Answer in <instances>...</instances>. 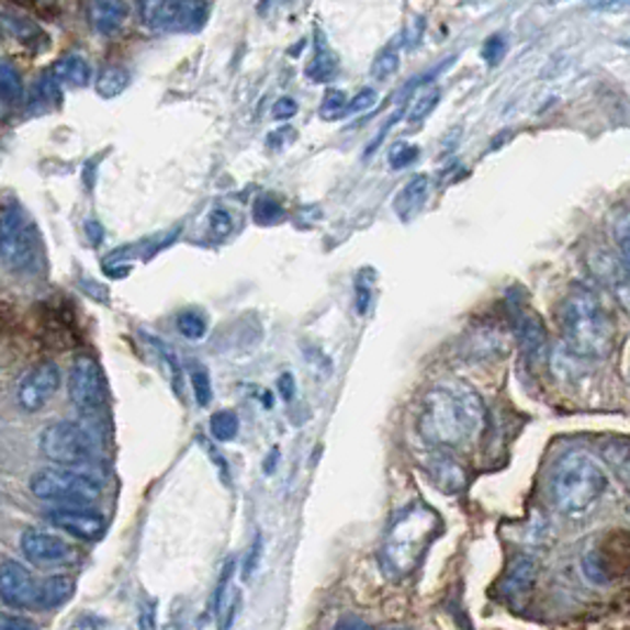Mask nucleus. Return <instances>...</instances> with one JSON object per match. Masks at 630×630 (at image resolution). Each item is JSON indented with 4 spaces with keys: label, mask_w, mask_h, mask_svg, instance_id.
<instances>
[{
    "label": "nucleus",
    "mask_w": 630,
    "mask_h": 630,
    "mask_svg": "<svg viewBox=\"0 0 630 630\" xmlns=\"http://www.w3.org/2000/svg\"><path fill=\"white\" fill-rule=\"evenodd\" d=\"M486 420L482 397L465 383H439L425 392L418 435L439 451L463 449L480 437Z\"/></svg>",
    "instance_id": "1"
},
{
    "label": "nucleus",
    "mask_w": 630,
    "mask_h": 630,
    "mask_svg": "<svg viewBox=\"0 0 630 630\" xmlns=\"http://www.w3.org/2000/svg\"><path fill=\"white\" fill-rule=\"evenodd\" d=\"M560 334L576 357H607L614 345V322L603 297L588 286H576L560 305Z\"/></svg>",
    "instance_id": "2"
},
{
    "label": "nucleus",
    "mask_w": 630,
    "mask_h": 630,
    "mask_svg": "<svg viewBox=\"0 0 630 630\" xmlns=\"http://www.w3.org/2000/svg\"><path fill=\"white\" fill-rule=\"evenodd\" d=\"M609 477L605 468L586 451L560 455L548 480V496L555 510L574 517L590 510L607 492Z\"/></svg>",
    "instance_id": "3"
},
{
    "label": "nucleus",
    "mask_w": 630,
    "mask_h": 630,
    "mask_svg": "<svg viewBox=\"0 0 630 630\" xmlns=\"http://www.w3.org/2000/svg\"><path fill=\"white\" fill-rule=\"evenodd\" d=\"M439 529V517L432 508L414 503L395 515L387 527L381 560L387 574L404 578L412 576L425 555V550L435 541Z\"/></svg>",
    "instance_id": "4"
},
{
    "label": "nucleus",
    "mask_w": 630,
    "mask_h": 630,
    "mask_svg": "<svg viewBox=\"0 0 630 630\" xmlns=\"http://www.w3.org/2000/svg\"><path fill=\"white\" fill-rule=\"evenodd\" d=\"M31 494L57 506H90L100 498V482L67 465L43 468L31 477Z\"/></svg>",
    "instance_id": "5"
},
{
    "label": "nucleus",
    "mask_w": 630,
    "mask_h": 630,
    "mask_svg": "<svg viewBox=\"0 0 630 630\" xmlns=\"http://www.w3.org/2000/svg\"><path fill=\"white\" fill-rule=\"evenodd\" d=\"M0 256L10 272H29L38 260V232L29 223L18 203H8L3 211V236H0Z\"/></svg>",
    "instance_id": "6"
},
{
    "label": "nucleus",
    "mask_w": 630,
    "mask_h": 630,
    "mask_svg": "<svg viewBox=\"0 0 630 630\" xmlns=\"http://www.w3.org/2000/svg\"><path fill=\"white\" fill-rule=\"evenodd\" d=\"M41 451L47 461L67 468H81L92 461L94 439L83 425L71 420H59L47 425L41 432Z\"/></svg>",
    "instance_id": "7"
},
{
    "label": "nucleus",
    "mask_w": 630,
    "mask_h": 630,
    "mask_svg": "<svg viewBox=\"0 0 630 630\" xmlns=\"http://www.w3.org/2000/svg\"><path fill=\"white\" fill-rule=\"evenodd\" d=\"M139 18L149 29L194 31L206 20L203 0H139Z\"/></svg>",
    "instance_id": "8"
},
{
    "label": "nucleus",
    "mask_w": 630,
    "mask_h": 630,
    "mask_svg": "<svg viewBox=\"0 0 630 630\" xmlns=\"http://www.w3.org/2000/svg\"><path fill=\"white\" fill-rule=\"evenodd\" d=\"M69 400L83 414L98 412L104 400V385L100 364L90 355L74 359L69 371Z\"/></svg>",
    "instance_id": "9"
},
{
    "label": "nucleus",
    "mask_w": 630,
    "mask_h": 630,
    "mask_svg": "<svg viewBox=\"0 0 630 630\" xmlns=\"http://www.w3.org/2000/svg\"><path fill=\"white\" fill-rule=\"evenodd\" d=\"M61 373L59 367L53 361H45L34 369H29L22 381L18 383V406L26 414L41 412V408L53 400L55 392L59 390Z\"/></svg>",
    "instance_id": "10"
},
{
    "label": "nucleus",
    "mask_w": 630,
    "mask_h": 630,
    "mask_svg": "<svg viewBox=\"0 0 630 630\" xmlns=\"http://www.w3.org/2000/svg\"><path fill=\"white\" fill-rule=\"evenodd\" d=\"M47 522L81 541L100 539L106 529L104 517L88 506H57L55 510H47Z\"/></svg>",
    "instance_id": "11"
},
{
    "label": "nucleus",
    "mask_w": 630,
    "mask_h": 630,
    "mask_svg": "<svg viewBox=\"0 0 630 630\" xmlns=\"http://www.w3.org/2000/svg\"><path fill=\"white\" fill-rule=\"evenodd\" d=\"M22 553L29 562L41 564V566H55V564H69L74 562L76 553L74 548L59 537H53L47 531L38 529H26L22 533Z\"/></svg>",
    "instance_id": "12"
},
{
    "label": "nucleus",
    "mask_w": 630,
    "mask_h": 630,
    "mask_svg": "<svg viewBox=\"0 0 630 630\" xmlns=\"http://www.w3.org/2000/svg\"><path fill=\"white\" fill-rule=\"evenodd\" d=\"M36 586L24 564L5 558L0 562V600L10 609H24L36 603Z\"/></svg>",
    "instance_id": "13"
},
{
    "label": "nucleus",
    "mask_w": 630,
    "mask_h": 630,
    "mask_svg": "<svg viewBox=\"0 0 630 630\" xmlns=\"http://www.w3.org/2000/svg\"><path fill=\"white\" fill-rule=\"evenodd\" d=\"M88 18L98 34L112 36L125 22V3L123 0H88Z\"/></svg>",
    "instance_id": "14"
},
{
    "label": "nucleus",
    "mask_w": 630,
    "mask_h": 630,
    "mask_svg": "<svg viewBox=\"0 0 630 630\" xmlns=\"http://www.w3.org/2000/svg\"><path fill=\"white\" fill-rule=\"evenodd\" d=\"M428 189H430L428 176H416L414 180H408L395 199L397 215L402 220H412L423 209L425 199H428Z\"/></svg>",
    "instance_id": "15"
},
{
    "label": "nucleus",
    "mask_w": 630,
    "mask_h": 630,
    "mask_svg": "<svg viewBox=\"0 0 630 630\" xmlns=\"http://www.w3.org/2000/svg\"><path fill=\"white\" fill-rule=\"evenodd\" d=\"M338 71V57L330 50V45L324 34L317 31V38H314V57L307 67V76L314 83H326Z\"/></svg>",
    "instance_id": "16"
},
{
    "label": "nucleus",
    "mask_w": 630,
    "mask_h": 630,
    "mask_svg": "<svg viewBox=\"0 0 630 630\" xmlns=\"http://www.w3.org/2000/svg\"><path fill=\"white\" fill-rule=\"evenodd\" d=\"M74 590H76V584L69 576H50L38 586L36 605L41 609H57L71 600Z\"/></svg>",
    "instance_id": "17"
},
{
    "label": "nucleus",
    "mask_w": 630,
    "mask_h": 630,
    "mask_svg": "<svg viewBox=\"0 0 630 630\" xmlns=\"http://www.w3.org/2000/svg\"><path fill=\"white\" fill-rule=\"evenodd\" d=\"M603 459L630 494V439H611V442H605Z\"/></svg>",
    "instance_id": "18"
},
{
    "label": "nucleus",
    "mask_w": 630,
    "mask_h": 630,
    "mask_svg": "<svg viewBox=\"0 0 630 630\" xmlns=\"http://www.w3.org/2000/svg\"><path fill=\"white\" fill-rule=\"evenodd\" d=\"M5 29L10 31V34L18 38L22 45H26L29 50H45L47 45H50V41H47V34L45 31L34 24L31 20H24V18H12V14H5V20H3Z\"/></svg>",
    "instance_id": "19"
},
{
    "label": "nucleus",
    "mask_w": 630,
    "mask_h": 630,
    "mask_svg": "<svg viewBox=\"0 0 630 630\" xmlns=\"http://www.w3.org/2000/svg\"><path fill=\"white\" fill-rule=\"evenodd\" d=\"M53 74L59 78L61 83L74 86V88H86L92 78V69L81 55H65L55 61Z\"/></svg>",
    "instance_id": "20"
},
{
    "label": "nucleus",
    "mask_w": 630,
    "mask_h": 630,
    "mask_svg": "<svg viewBox=\"0 0 630 630\" xmlns=\"http://www.w3.org/2000/svg\"><path fill=\"white\" fill-rule=\"evenodd\" d=\"M517 338H519V345L525 348V352H529V357L543 355L545 334L533 314H525V317L517 319Z\"/></svg>",
    "instance_id": "21"
},
{
    "label": "nucleus",
    "mask_w": 630,
    "mask_h": 630,
    "mask_svg": "<svg viewBox=\"0 0 630 630\" xmlns=\"http://www.w3.org/2000/svg\"><path fill=\"white\" fill-rule=\"evenodd\" d=\"M430 475H432V482H437L447 492H459L465 482L463 470L445 453H439L437 459L430 463Z\"/></svg>",
    "instance_id": "22"
},
{
    "label": "nucleus",
    "mask_w": 630,
    "mask_h": 630,
    "mask_svg": "<svg viewBox=\"0 0 630 630\" xmlns=\"http://www.w3.org/2000/svg\"><path fill=\"white\" fill-rule=\"evenodd\" d=\"M128 86H131V71L123 67H104L98 76V81H94V90H98V94L104 100L119 98L121 92L128 90Z\"/></svg>",
    "instance_id": "23"
},
{
    "label": "nucleus",
    "mask_w": 630,
    "mask_h": 630,
    "mask_svg": "<svg viewBox=\"0 0 630 630\" xmlns=\"http://www.w3.org/2000/svg\"><path fill=\"white\" fill-rule=\"evenodd\" d=\"M533 578H537V564H533L527 558L517 560L513 570L508 572L506 581H503V593H506V595H522V593H527L531 588Z\"/></svg>",
    "instance_id": "24"
},
{
    "label": "nucleus",
    "mask_w": 630,
    "mask_h": 630,
    "mask_svg": "<svg viewBox=\"0 0 630 630\" xmlns=\"http://www.w3.org/2000/svg\"><path fill=\"white\" fill-rule=\"evenodd\" d=\"M22 76L20 71L12 67L10 59L0 61V98H3V104H18L22 100Z\"/></svg>",
    "instance_id": "25"
},
{
    "label": "nucleus",
    "mask_w": 630,
    "mask_h": 630,
    "mask_svg": "<svg viewBox=\"0 0 630 630\" xmlns=\"http://www.w3.org/2000/svg\"><path fill=\"white\" fill-rule=\"evenodd\" d=\"M439 98H442V92H439V88H435V86L418 92L416 98H414V102H412V106H408V112H406L408 121L418 123L425 116H430L435 112V106L439 104Z\"/></svg>",
    "instance_id": "26"
},
{
    "label": "nucleus",
    "mask_w": 630,
    "mask_h": 630,
    "mask_svg": "<svg viewBox=\"0 0 630 630\" xmlns=\"http://www.w3.org/2000/svg\"><path fill=\"white\" fill-rule=\"evenodd\" d=\"M211 432L217 442H232L239 435V416L234 412H217L211 418Z\"/></svg>",
    "instance_id": "27"
},
{
    "label": "nucleus",
    "mask_w": 630,
    "mask_h": 630,
    "mask_svg": "<svg viewBox=\"0 0 630 630\" xmlns=\"http://www.w3.org/2000/svg\"><path fill=\"white\" fill-rule=\"evenodd\" d=\"M176 324L180 328V334L189 340H199V338L206 336V330H209V324H206V319H203V314H199L194 310L180 312Z\"/></svg>",
    "instance_id": "28"
},
{
    "label": "nucleus",
    "mask_w": 630,
    "mask_h": 630,
    "mask_svg": "<svg viewBox=\"0 0 630 630\" xmlns=\"http://www.w3.org/2000/svg\"><path fill=\"white\" fill-rule=\"evenodd\" d=\"M400 69V50L395 45H387L383 53H378L371 65V76L378 78V81H385L392 74Z\"/></svg>",
    "instance_id": "29"
},
{
    "label": "nucleus",
    "mask_w": 630,
    "mask_h": 630,
    "mask_svg": "<svg viewBox=\"0 0 630 630\" xmlns=\"http://www.w3.org/2000/svg\"><path fill=\"white\" fill-rule=\"evenodd\" d=\"M348 94H345L342 90H328L324 94V102H322V109H319V116L324 121H336L340 116H348Z\"/></svg>",
    "instance_id": "30"
},
{
    "label": "nucleus",
    "mask_w": 630,
    "mask_h": 630,
    "mask_svg": "<svg viewBox=\"0 0 630 630\" xmlns=\"http://www.w3.org/2000/svg\"><path fill=\"white\" fill-rule=\"evenodd\" d=\"M192 390H194V397H196L199 406H209L211 404L213 387H211L209 371H203V369H194L192 371Z\"/></svg>",
    "instance_id": "31"
},
{
    "label": "nucleus",
    "mask_w": 630,
    "mask_h": 630,
    "mask_svg": "<svg viewBox=\"0 0 630 630\" xmlns=\"http://www.w3.org/2000/svg\"><path fill=\"white\" fill-rule=\"evenodd\" d=\"M418 154H420L418 147L406 145V142H400V145H395V147H392V151H390V166H392V168H406V166H412V164L418 159Z\"/></svg>",
    "instance_id": "32"
},
{
    "label": "nucleus",
    "mask_w": 630,
    "mask_h": 630,
    "mask_svg": "<svg viewBox=\"0 0 630 630\" xmlns=\"http://www.w3.org/2000/svg\"><path fill=\"white\" fill-rule=\"evenodd\" d=\"M209 227H211V234L217 236V239H225V236H229L232 229H234L232 215H229L225 209L211 211V215H209Z\"/></svg>",
    "instance_id": "33"
},
{
    "label": "nucleus",
    "mask_w": 630,
    "mask_h": 630,
    "mask_svg": "<svg viewBox=\"0 0 630 630\" xmlns=\"http://www.w3.org/2000/svg\"><path fill=\"white\" fill-rule=\"evenodd\" d=\"M614 239H617L626 262L630 265V211L623 213L617 220V225H614Z\"/></svg>",
    "instance_id": "34"
},
{
    "label": "nucleus",
    "mask_w": 630,
    "mask_h": 630,
    "mask_svg": "<svg viewBox=\"0 0 630 630\" xmlns=\"http://www.w3.org/2000/svg\"><path fill=\"white\" fill-rule=\"evenodd\" d=\"M59 78L55 74H45L38 83V94L43 100H47L50 104H57L61 100V90H59Z\"/></svg>",
    "instance_id": "35"
},
{
    "label": "nucleus",
    "mask_w": 630,
    "mask_h": 630,
    "mask_svg": "<svg viewBox=\"0 0 630 630\" xmlns=\"http://www.w3.org/2000/svg\"><path fill=\"white\" fill-rule=\"evenodd\" d=\"M506 47H508L506 38H503V36H492L490 41L484 43L482 57H484L486 61H490V65L494 67V65H498V61L503 59V55H506Z\"/></svg>",
    "instance_id": "36"
},
{
    "label": "nucleus",
    "mask_w": 630,
    "mask_h": 630,
    "mask_svg": "<svg viewBox=\"0 0 630 630\" xmlns=\"http://www.w3.org/2000/svg\"><path fill=\"white\" fill-rule=\"evenodd\" d=\"M256 217L260 223H274V220L281 217V206L279 201H274L272 196H265L256 203Z\"/></svg>",
    "instance_id": "37"
},
{
    "label": "nucleus",
    "mask_w": 630,
    "mask_h": 630,
    "mask_svg": "<svg viewBox=\"0 0 630 630\" xmlns=\"http://www.w3.org/2000/svg\"><path fill=\"white\" fill-rule=\"evenodd\" d=\"M375 100H378V94H375V90L373 88H364L361 90L355 100H350V104H348V116L350 114H361V112H367V109H371L373 104H375Z\"/></svg>",
    "instance_id": "38"
},
{
    "label": "nucleus",
    "mask_w": 630,
    "mask_h": 630,
    "mask_svg": "<svg viewBox=\"0 0 630 630\" xmlns=\"http://www.w3.org/2000/svg\"><path fill=\"white\" fill-rule=\"evenodd\" d=\"M260 558H262V537H260V533H256V541H254V545H250L248 555H246V562H244V578H250V576L256 574L258 564H260Z\"/></svg>",
    "instance_id": "39"
},
{
    "label": "nucleus",
    "mask_w": 630,
    "mask_h": 630,
    "mask_svg": "<svg viewBox=\"0 0 630 630\" xmlns=\"http://www.w3.org/2000/svg\"><path fill=\"white\" fill-rule=\"evenodd\" d=\"M272 114H274L277 121H289V119H293V116L297 114V104H295V100H291V98H281V100L274 104Z\"/></svg>",
    "instance_id": "40"
},
{
    "label": "nucleus",
    "mask_w": 630,
    "mask_h": 630,
    "mask_svg": "<svg viewBox=\"0 0 630 630\" xmlns=\"http://www.w3.org/2000/svg\"><path fill=\"white\" fill-rule=\"evenodd\" d=\"M0 630H36V623L22 617H12V614H5V617L0 619Z\"/></svg>",
    "instance_id": "41"
},
{
    "label": "nucleus",
    "mask_w": 630,
    "mask_h": 630,
    "mask_svg": "<svg viewBox=\"0 0 630 630\" xmlns=\"http://www.w3.org/2000/svg\"><path fill=\"white\" fill-rule=\"evenodd\" d=\"M369 305H371V289L367 286V283L357 281V312L367 314Z\"/></svg>",
    "instance_id": "42"
},
{
    "label": "nucleus",
    "mask_w": 630,
    "mask_h": 630,
    "mask_svg": "<svg viewBox=\"0 0 630 630\" xmlns=\"http://www.w3.org/2000/svg\"><path fill=\"white\" fill-rule=\"evenodd\" d=\"M279 392H281V397L291 402L293 395H295V381H293V375L291 373H283L279 378Z\"/></svg>",
    "instance_id": "43"
},
{
    "label": "nucleus",
    "mask_w": 630,
    "mask_h": 630,
    "mask_svg": "<svg viewBox=\"0 0 630 630\" xmlns=\"http://www.w3.org/2000/svg\"><path fill=\"white\" fill-rule=\"evenodd\" d=\"M590 8L595 10H617V8H623L628 5L630 0H588Z\"/></svg>",
    "instance_id": "44"
},
{
    "label": "nucleus",
    "mask_w": 630,
    "mask_h": 630,
    "mask_svg": "<svg viewBox=\"0 0 630 630\" xmlns=\"http://www.w3.org/2000/svg\"><path fill=\"white\" fill-rule=\"evenodd\" d=\"M88 232H90V241L94 244V246H100L102 244V227H100V223H88Z\"/></svg>",
    "instance_id": "45"
}]
</instances>
